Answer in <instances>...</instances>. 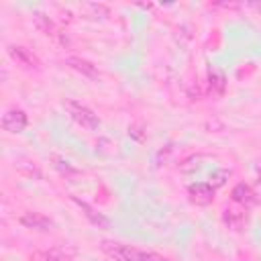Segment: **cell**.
Segmentation results:
<instances>
[{
  "mask_svg": "<svg viewBox=\"0 0 261 261\" xmlns=\"http://www.w3.org/2000/svg\"><path fill=\"white\" fill-rule=\"evenodd\" d=\"M100 249L108 257H112L114 261H163V257H159L157 253L143 251L139 247L116 243V241H102L100 243Z\"/></svg>",
  "mask_w": 261,
  "mask_h": 261,
  "instance_id": "cell-1",
  "label": "cell"
},
{
  "mask_svg": "<svg viewBox=\"0 0 261 261\" xmlns=\"http://www.w3.org/2000/svg\"><path fill=\"white\" fill-rule=\"evenodd\" d=\"M188 196L194 204L198 206H208L212 200H214V188L210 184H202V181H196V184H190L188 186Z\"/></svg>",
  "mask_w": 261,
  "mask_h": 261,
  "instance_id": "cell-5",
  "label": "cell"
},
{
  "mask_svg": "<svg viewBox=\"0 0 261 261\" xmlns=\"http://www.w3.org/2000/svg\"><path fill=\"white\" fill-rule=\"evenodd\" d=\"M33 261H53L49 253H35L33 255Z\"/></svg>",
  "mask_w": 261,
  "mask_h": 261,
  "instance_id": "cell-15",
  "label": "cell"
},
{
  "mask_svg": "<svg viewBox=\"0 0 261 261\" xmlns=\"http://www.w3.org/2000/svg\"><path fill=\"white\" fill-rule=\"evenodd\" d=\"M53 159L57 161V163H55V167H59V171H61V173H75V169H73V167H71L67 161H63V159H57V157H53Z\"/></svg>",
  "mask_w": 261,
  "mask_h": 261,
  "instance_id": "cell-14",
  "label": "cell"
},
{
  "mask_svg": "<svg viewBox=\"0 0 261 261\" xmlns=\"http://www.w3.org/2000/svg\"><path fill=\"white\" fill-rule=\"evenodd\" d=\"M208 80H210V88H212L214 92H218V94L224 92V88H226V80H224V73H222V71H218V69H210V71H208Z\"/></svg>",
  "mask_w": 261,
  "mask_h": 261,
  "instance_id": "cell-12",
  "label": "cell"
},
{
  "mask_svg": "<svg viewBox=\"0 0 261 261\" xmlns=\"http://www.w3.org/2000/svg\"><path fill=\"white\" fill-rule=\"evenodd\" d=\"M222 218H224L226 226L232 228V230H241L243 224H245V214L239 208H226L224 214H222Z\"/></svg>",
  "mask_w": 261,
  "mask_h": 261,
  "instance_id": "cell-10",
  "label": "cell"
},
{
  "mask_svg": "<svg viewBox=\"0 0 261 261\" xmlns=\"http://www.w3.org/2000/svg\"><path fill=\"white\" fill-rule=\"evenodd\" d=\"M73 202L84 210V214L88 216V220L92 222V224H96L98 228H110V220L102 214V212H98V210H94L90 204H86V202H82V200H77V198H73Z\"/></svg>",
  "mask_w": 261,
  "mask_h": 261,
  "instance_id": "cell-8",
  "label": "cell"
},
{
  "mask_svg": "<svg viewBox=\"0 0 261 261\" xmlns=\"http://www.w3.org/2000/svg\"><path fill=\"white\" fill-rule=\"evenodd\" d=\"M33 22H35V27H37L41 33L53 35V22H51V18L45 16L43 12H33Z\"/></svg>",
  "mask_w": 261,
  "mask_h": 261,
  "instance_id": "cell-11",
  "label": "cell"
},
{
  "mask_svg": "<svg viewBox=\"0 0 261 261\" xmlns=\"http://www.w3.org/2000/svg\"><path fill=\"white\" fill-rule=\"evenodd\" d=\"M65 65H69V67H71V69H75L77 73L86 75L88 80H98V77H100V71H98V67H96L92 61L84 59V57H77V55H69V57H65Z\"/></svg>",
  "mask_w": 261,
  "mask_h": 261,
  "instance_id": "cell-7",
  "label": "cell"
},
{
  "mask_svg": "<svg viewBox=\"0 0 261 261\" xmlns=\"http://www.w3.org/2000/svg\"><path fill=\"white\" fill-rule=\"evenodd\" d=\"M230 169H216V171H212V175H210V186L216 190V188H220V186H224L226 184V179L230 177Z\"/></svg>",
  "mask_w": 261,
  "mask_h": 261,
  "instance_id": "cell-13",
  "label": "cell"
},
{
  "mask_svg": "<svg viewBox=\"0 0 261 261\" xmlns=\"http://www.w3.org/2000/svg\"><path fill=\"white\" fill-rule=\"evenodd\" d=\"M230 196H232V202L241 204L243 208H245V206H251V204L255 202V192L251 190V186H247V184H243V181L232 188Z\"/></svg>",
  "mask_w": 261,
  "mask_h": 261,
  "instance_id": "cell-9",
  "label": "cell"
},
{
  "mask_svg": "<svg viewBox=\"0 0 261 261\" xmlns=\"http://www.w3.org/2000/svg\"><path fill=\"white\" fill-rule=\"evenodd\" d=\"M29 124V116L22 108H10L2 114V128L6 133H12V135H18L27 128Z\"/></svg>",
  "mask_w": 261,
  "mask_h": 261,
  "instance_id": "cell-3",
  "label": "cell"
},
{
  "mask_svg": "<svg viewBox=\"0 0 261 261\" xmlns=\"http://www.w3.org/2000/svg\"><path fill=\"white\" fill-rule=\"evenodd\" d=\"M18 222H20L22 226H27V228L41 230V232H47V230L53 228V220L47 218V216L41 214V212H24V214H20Z\"/></svg>",
  "mask_w": 261,
  "mask_h": 261,
  "instance_id": "cell-6",
  "label": "cell"
},
{
  "mask_svg": "<svg viewBox=\"0 0 261 261\" xmlns=\"http://www.w3.org/2000/svg\"><path fill=\"white\" fill-rule=\"evenodd\" d=\"M63 106H65L67 114L71 116V120L77 122L82 128H86V130H98L100 128V118L88 106H84V104H80L75 100H65Z\"/></svg>",
  "mask_w": 261,
  "mask_h": 261,
  "instance_id": "cell-2",
  "label": "cell"
},
{
  "mask_svg": "<svg viewBox=\"0 0 261 261\" xmlns=\"http://www.w3.org/2000/svg\"><path fill=\"white\" fill-rule=\"evenodd\" d=\"M6 51H8V55H10L18 65H22V67H35V69L41 67L39 57H37L31 49H27V47H22V45H8Z\"/></svg>",
  "mask_w": 261,
  "mask_h": 261,
  "instance_id": "cell-4",
  "label": "cell"
}]
</instances>
